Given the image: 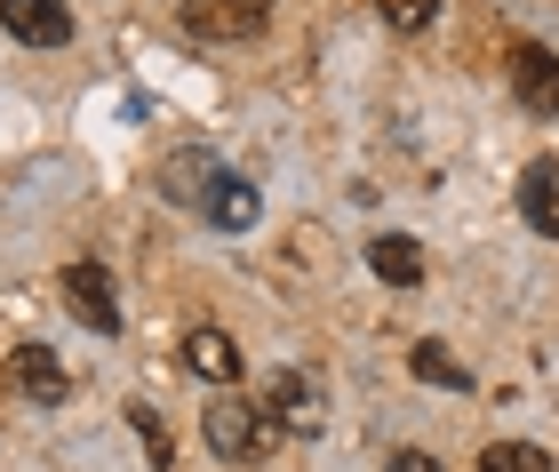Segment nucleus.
<instances>
[{"label": "nucleus", "mask_w": 559, "mask_h": 472, "mask_svg": "<svg viewBox=\"0 0 559 472\" xmlns=\"http://www.w3.org/2000/svg\"><path fill=\"white\" fill-rule=\"evenodd\" d=\"M0 24H9V40H24V48H64L72 40L64 0H0Z\"/></svg>", "instance_id": "obj_6"}, {"label": "nucleus", "mask_w": 559, "mask_h": 472, "mask_svg": "<svg viewBox=\"0 0 559 472\" xmlns=\"http://www.w3.org/2000/svg\"><path fill=\"white\" fill-rule=\"evenodd\" d=\"M264 416L288 440H320L328 433V401H320V385L312 377H296V368H280V377H264Z\"/></svg>", "instance_id": "obj_2"}, {"label": "nucleus", "mask_w": 559, "mask_h": 472, "mask_svg": "<svg viewBox=\"0 0 559 472\" xmlns=\"http://www.w3.org/2000/svg\"><path fill=\"white\" fill-rule=\"evenodd\" d=\"M200 433H209V449H216L224 464H264L280 425L264 416V401H248V392H216L209 416H200Z\"/></svg>", "instance_id": "obj_1"}, {"label": "nucleus", "mask_w": 559, "mask_h": 472, "mask_svg": "<svg viewBox=\"0 0 559 472\" xmlns=\"http://www.w3.org/2000/svg\"><path fill=\"white\" fill-rule=\"evenodd\" d=\"M479 472H551V457L527 449V440H496V449L479 457Z\"/></svg>", "instance_id": "obj_12"}, {"label": "nucleus", "mask_w": 559, "mask_h": 472, "mask_svg": "<svg viewBox=\"0 0 559 472\" xmlns=\"http://www.w3.org/2000/svg\"><path fill=\"white\" fill-rule=\"evenodd\" d=\"M392 472H440V457H424V449H392Z\"/></svg>", "instance_id": "obj_16"}, {"label": "nucleus", "mask_w": 559, "mask_h": 472, "mask_svg": "<svg viewBox=\"0 0 559 472\" xmlns=\"http://www.w3.org/2000/svg\"><path fill=\"white\" fill-rule=\"evenodd\" d=\"M216 9H224V33H257L272 16V0H216Z\"/></svg>", "instance_id": "obj_15"}, {"label": "nucleus", "mask_w": 559, "mask_h": 472, "mask_svg": "<svg viewBox=\"0 0 559 472\" xmlns=\"http://www.w3.org/2000/svg\"><path fill=\"white\" fill-rule=\"evenodd\" d=\"M9 392H24L33 409H57V401H72V377H64V361L48 353V344H16L9 353Z\"/></svg>", "instance_id": "obj_4"}, {"label": "nucleus", "mask_w": 559, "mask_h": 472, "mask_svg": "<svg viewBox=\"0 0 559 472\" xmlns=\"http://www.w3.org/2000/svg\"><path fill=\"white\" fill-rule=\"evenodd\" d=\"M408 368H416V377H424V385H440V392H472V368H464V361H455V353H448V344H440V337H424V344H416V353H408Z\"/></svg>", "instance_id": "obj_11"}, {"label": "nucleus", "mask_w": 559, "mask_h": 472, "mask_svg": "<svg viewBox=\"0 0 559 472\" xmlns=\"http://www.w3.org/2000/svg\"><path fill=\"white\" fill-rule=\"evenodd\" d=\"M129 425L144 433V464H152V472H168V464H176V457H168V425H160L152 409H136V401H129Z\"/></svg>", "instance_id": "obj_13"}, {"label": "nucleus", "mask_w": 559, "mask_h": 472, "mask_svg": "<svg viewBox=\"0 0 559 472\" xmlns=\"http://www.w3.org/2000/svg\"><path fill=\"white\" fill-rule=\"evenodd\" d=\"M512 88H520L527 113L559 120V57H551L544 40H520V48H512Z\"/></svg>", "instance_id": "obj_5"}, {"label": "nucleus", "mask_w": 559, "mask_h": 472, "mask_svg": "<svg viewBox=\"0 0 559 472\" xmlns=\"http://www.w3.org/2000/svg\"><path fill=\"white\" fill-rule=\"evenodd\" d=\"M64 305H72V320H81V329L120 337V288H112V264H96V257L64 264Z\"/></svg>", "instance_id": "obj_3"}, {"label": "nucleus", "mask_w": 559, "mask_h": 472, "mask_svg": "<svg viewBox=\"0 0 559 472\" xmlns=\"http://www.w3.org/2000/svg\"><path fill=\"white\" fill-rule=\"evenodd\" d=\"M185 368H192V377H209V385H240V344L224 329H192L185 337Z\"/></svg>", "instance_id": "obj_9"}, {"label": "nucleus", "mask_w": 559, "mask_h": 472, "mask_svg": "<svg viewBox=\"0 0 559 472\" xmlns=\"http://www.w3.org/2000/svg\"><path fill=\"white\" fill-rule=\"evenodd\" d=\"M376 9H384V24H392V33H424L440 0H376Z\"/></svg>", "instance_id": "obj_14"}, {"label": "nucleus", "mask_w": 559, "mask_h": 472, "mask_svg": "<svg viewBox=\"0 0 559 472\" xmlns=\"http://www.w3.org/2000/svg\"><path fill=\"white\" fill-rule=\"evenodd\" d=\"M200 216H209V225H224V233H248V225H257V185L233 177V168H216L209 192H200Z\"/></svg>", "instance_id": "obj_7"}, {"label": "nucleus", "mask_w": 559, "mask_h": 472, "mask_svg": "<svg viewBox=\"0 0 559 472\" xmlns=\"http://www.w3.org/2000/svg\"><path fill=\"white\" fill-rule=\"evenodd\" d=\"M520 216L544 240H559V161H527L520 168Z\"/></svg>", "instance_id": "obj_8"}, {"label": "nucleus", "mask_w": 559, "mask_h": 472, "mask_svg": "<svg viewBox=\"0 0 559 472\" xmlns=\"http://www.w3.org/2000/svg\"><path fill=\"white\" fill-rule=\"evenodd\" d=\"M368 264H376V281L416 288V281H424V240H408V233H376V240H368Z\"/></svg>", "instance_id": "obj_10"}]
</instances>
